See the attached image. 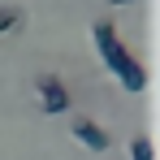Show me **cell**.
<instances>
[{
    "instance_id": "cell-1",
    "label": "cell",
    "mask_w": 160,
    "mask_h": 160,
    "mask_svg": "<svg viewBox=\"0 0 160 160\" xmlns=\"http://www.w3.org/2000/svg\"><path fill=\"white\" fill-rule=\"evenodd\" d=\"M91 35H95V48H100V61L108 65V74H117V82H121L130 95H143V91H147V69H143V61L121 43L117 26H112V22H95Z\"/></svg>"
},
{
    "instance_id": "cell-2",
    "label": "cell",
    "mask_w": 160,
    "mask_h": 160,
    "mask_svg": "<svg viewBox=\"0 0 160 160\" xmlns=\"http://www.w3.org/2000/svg\"><path fill=\"white\" fill-rule=\"evenodd\" d=\"M35 91H39V108L56 117V112H69V87L56 78V74H43V78L35 82Z\"/></svg>"
},
{
    "instance_id": "cell-3",
    "label": "cell",
    "mask_w": 160,
    "mask_h": 160,
    "mask_svg": "<svg viewBox=\"0 0 160 160\" xmlns=\"http://www.w3.org/2000/svg\"><path fill=\"white\" fill-rule=\"evenodd\" d=\"M69 134L78 138L87 152H108V147H112V134H108L100 121H91V117H74V121H69Z\"/></svg>"
},
{
    "instance_id": "cell-4",
    "label": "cell",
    "mask_w": 160,
    "mask_h": 160,
    "mask_svg": "<svg viewBox=\"0 0 160 160\" xmlns=\"http://www.w3.org/2000/svg\"><path fill=\"white\" fill-rule=\"evenodd\" d=\"M130 160H156V147H152L147 134H134L130 138Z\"/></svg>"
},
{
    "instance_id": "cell-5",
    "label": "cell",
    "mask_w": 160,
    "mask_h": 160,
    "mask_svg": "<svg viewBox=\"0 0 160 160\" xmlns=\"http://www.w3.org/2000/svg\"><path fill=\"white\" fill-rule=\"evenodd\" d=\"M18 22H22V9H13V4H0V35L18 30Z\"/></svg>"
},
{
    "instance_id": "cell-6",
    "label": "cell",
    "mask_w": 160,
    "mask_h": 160,
    "mask_svg": "<svg viewBox=\"0 0 160 160\" xmlns=\"http://www.w3.org/2000/svg\"><path fill=\"white\" fill-rule=\"evenodd\" d=\"M108 4H134V0H108Z\"/></svg>"
}]
</instances>
